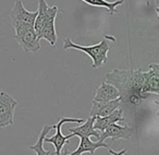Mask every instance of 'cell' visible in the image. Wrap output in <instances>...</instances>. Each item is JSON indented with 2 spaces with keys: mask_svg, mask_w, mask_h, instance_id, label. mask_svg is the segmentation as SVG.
I'll return each mask as SVG.
<instances>
[{
  "mask_svg": "<svg viewBox=\"0 0 159 155\" xmlns=\"http://www.w3.org/2000/svg\"><path fill=\"white\" fill-rule=\"evenodd\" d=\"M106 81L119 90L120 99L123 102L139 104L148 94L143 92L144 72L142 70H113L106 75Z\"/></svg>",
  "mask_w": 159,
  "mask_h": 155,
  "instance_id": "obj_1",
  "label": "cell"
},
{
  "mask_svg": "<svg viewBox=\"0 0 159 155\" xmlns=\"http://www.w3.org/2000/svg\"><path fill=\"white\" fill-rule=\"evenodd\" d=\"M110 41H116V38L106 35L99 44H96L94 46H81V45L74 44L70 38L66 37L63 42V50L75 49V50L82 51L93 60L92 67L99 68L102 64L108 62V51L110 49Z\"/></svg>",
  "mask_w": 159,
  "mask_h": 155,
  "instance_id": "obj_2",
  "label": "cell"
},
{
  "mask_svg": "<svg viewBox=\"0 0 159 155\" xmlns=\"http://www.w3.org/2000/svg\"><path fill=\"white\" fill-rule=\"evenodd\" d=\"M16 39L21 48L27 53H35L40 49L39 39L35 33V29L31 25H24L14 29Z\"/></svg>",
  "mask_w": 159,
  "mask_h": 155,
  "instance_id": "obj_3",
  "label": "cell"
},
{
  "mask_svg": "<svg viewBox=\"0 0 159 155\" xmlns=\"http://www.w3.org/2000/svg\"><path fill=\"white\" fill-rule=\"evenodd\" d=\"M36 15H37V11H27L23 6L22 0H16L13 8L9 14V18L12 27L16 29L20 26H24V25L34 26Z\"/></svg>",
  "mask_w": 159,
  "mask_h": 155,
  "instance_id": "obj_4",
  "label": "cell"
},
{
  "mask_svg": "<svg viewBox=\"0 0 159 155\" xmlns=\"http://www.w3.org/2000/svg\"><path fill=\"white\" fill-rule=\"evenodd\" d=\"M18 101L6 91L0 92V127H8L13 125L14 111Z\"/></svg>",
  "mask_w": 159,
  "mask_h": 155,
  "instance_id": "obj_5",
  "label": "cell"
},
{
  "mask_svg": "<svg viewBox=\"0 0 159 155\" xmlns=\"http://www.w3.org/2000/svg\"><path fill=\"white\" fill-rule=\"evenodd\" d=\"M83 122H84V119H82V118H68V117L61 118L57 124L53 125V126H55V128L53 129H56V135H53L52 137H50V138H45L44 142H46V143H52L56 148L55 154L60 155L61 154V151H62V149H63L64 144L68 143L69 139H71L72 137H74V135H73L72 132H71L69 136L62 135V132H61L62 131L61 130L62 125L66 124V123H83Z\"/></svg>",
  "mask_w": 159,
  "mask_h": 155,
  "instance_id": "obj_6",
  "label": "cell"
},
{
  "mask_svg": "<svg viewBox=\"0 0 159 155\" xmlns=\"http://www.w3.org/2000/svg\"><path fill=\"white\" fill-rule=\"evenodd\" d=\"M60 12L59 8L57 6L53 7H48L46 0H38V8H37V15L35 18L34 22V29H35L36 35H39L44 24L47 21L51 19H56L57 14Z\"/></svg>",
  "mask_w": 159,
  "mask_h": 155,
  "instance_id": "obj_7",
  "label": "cell"
},
{
  "mask_svg": "<svg viewBox=\"0 0 159 155\" xmlns=\"http://www.w3.org/2000/svg\"><path fill=\"white\" fill-rule=\"evenodd\" d=\"M99 148H105L108 150L109 153H111V154H123V153H125L126 151H122V152H115V151H112L110 148H109V145L107 143H105V141H100V140H98L97 142H94L92 141L91 139H89V137H81V141H80V144L79 146H77V149L75 151H73V152L71 153H66V154H71V155H81V154H84V153H89V154L93 155L94 153H95V151L97 150V149Z\"/></svg>",
  "mask_w": 159,
  "mask_h": 155,
  "instance_id": "obj_8",
  "label": "cell"
},
{
  "mask_svg": "<svg viewBox=\"0 0 159 155\" xmlns=\"http://www.w3.org/2000/svg\"><path fill=\"white\" fill-rule=\"evenodd\" d=\"M133 128L129 127L128 125L125 126H120L117 123L109 125L104 131L100 132L99 139L100 141H105L107 138L112 140H119V139H125V140H131L133 137Z\"/></svg>",
  "mask_w": 159,
  "mask_h": 155,
  "instance_id": "obj_9",
  "label": "cell"
},
{
  "mask_svg": "<svg viewBox=\"0 0 159 155\" xmlns=\"http://www.w3.org/2000/svg\"><path fill=\"white\" fill-rule=\"evenodd\" d=\"M149 71L144 72L143 92L146 94L159 93V64L152 63L148 66Z\"/></svg>",
  "mask_w": 159,
  "mask_h": 155,
  "instance_id": "obj_10",
  "label": "cell"
},
{
  "mask_svg": "<svg viewBox=\"0 0 159 155\" xmlns=\"http://www.w3.org/2000/svg\"><path fill=\"white\" fill-rule=\"evenodd\" d=\"M121 99L117 98L115 100L106 101V102H98V101L93 100V105H92L91 112H89V116H98V117H102V116H107L113 112L116 109L120 107L121 105Z\"/></svg>",
  "mask_w": 159,
  "mask_h": 155,
  "instance_id": "obj_11",
  "label": "cell"
},
{
  "mask_svg": "<svg viewBox=\"0 0 159 155\" xmlns=\"http://www.w3.org/2000/svg\"><path fill=\"white\" fill-rule=\"evenodd\" d=\"M119 122H124V118L122 116V110L121 109H116L113 112H111L109 115L102 116V117H98L95 116V120H94V129L98 130L99 132L104 131L109 125L113 124V123H119Z\"/></svg>",
  "mask_w": 159,
  "mask_h": 155,
  "instance_id": "obj_12",
  "label": "cell"
},
{
  "mask_svg": "<svg viewBox=\"0 0 159 155\" xmlns=\"http://www.w3.org/2000/svg\"><path fill=\"white\" fill-rule=\"evenodd\" d=\"M120 93L119 90L110 83L107 81H102L100 86L96 90L95 97H94V101H98V102H106V101L115 100V99L119 98Z\"/></svg>",
  "mask_w": 159,
  "mask_h": 155,
  "instance_id": "obj_13",
  "label": "cell"
},
{
  "mask_svg": "<svg viewBox=\"0 0 159 155\" xmlns=\"http://www.w3.org/2000/svg\"><path fill=\"white\" fill-rule=\"evenodd\" d=\"M94 120H95V116H89L86 120L83 122V124L79 127H74V128H69L68 130L72 132L74 136L77 137H96L99 139L100 132L96 129H94Z\"/></svg>",
  "mask_w": 159,
  "mask_h": 155,
  "instance_id": "obj_14",
  "label": "cell"
},
{
  "mask_svg": "<svg viewBox=\"0 0 159 155\" xmlns=\"http://www.w3.org/2000/svg\"><path fill=\"white\" fill-rule=\"evenodd\" d=\"M56 19H51V20L47 21L43 26L42 31H40L39 35L37 36L38 39H45L51 45V46H56L57 44V33H56Z\"/></svg>",
  "mask_w": 159,
  "mask_h": 155,
  "instance_id": "obj_15",
  "label": "cell"
},
{
  "mask_svg": "<svg viewBox=\"0 0 159 155\" xmlns=\"http://www.w3.org/2000/svg\"><path fill=\"white\" fill-rule=\"evenodd\" d=\"M55 128V126L53 125H45L44 127H43L42 131H40V133L38 135V138H37V141H36L35 144H33V145H31L29 149H31L32 151H33L35 154L37 155H50V154H55V152L51 153V152H48V151H46L44 149V139L46 138V136L48 135V132L51 130V129Z\"/></svg>",
  "mask_w": 159,
  "mask_h": 155,
  "instance_id": "obj_16",
  "label": "cell"
},
{
  "mask_svg": "<svg viewBox=\"0 0 159 155\" xmlns=\"http://www.w3.org/2000/svg\"><path fill=\"white\" fill-rule=\"evenodd\" d=\"M82 1L89 6H93V7L105 8L110 14L117 13L118 12L117 8L124 2V0H117V1H107V0H82Z\"/></svg>",
  "mask_w": 159,
  "mask_h": 155,
  "instance_id": "obj_17",
  "label": "cell"
},
{
  "mask_svg": "<svg viewBox=\"0 0 159 155\" xmlns=\"http://www.w3.org/2000/svg\"><path fill=\"white\" fill-rule=\"evenodd\" d=\"M155 3H156V11L158 12V0H155Z\"/></svg>",
  "mask_w": 159,
  "mask_h": 155,
  "instance_id": "obj_18",
  "label": "cell"
}]
</instances>
